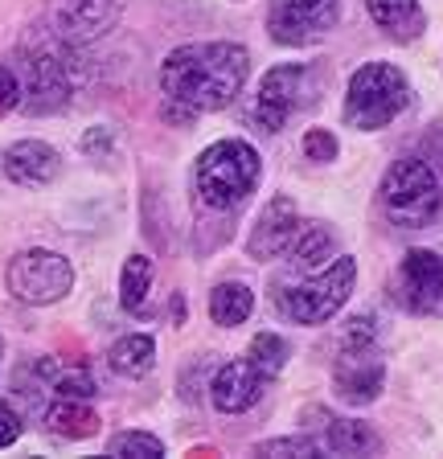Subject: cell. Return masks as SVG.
<instances>
[{
	"mask_svg": "<svg viewBox=\"0 0 443 459\" xmlns=\"http://www.w3.org/2000/svg\"><path fill=\"white\" fill-rule=\"evenodd\" d=\"M41 373H46L49 382H54V394L58 398H78V402H87L95 398V377H91L87 369H54V361H41Z\"/></svg>",
	"mask_w": 443,
	"mask_h": 459,
	"instance_id": "cell-23",
	"label": "cell"
},
{
	"mask_svg": "<svg viewBox=\"0 0 443 459\" xmlns=\"http://www.w3.org/2000/svg\"><path fill=\"white\" fill-rule=\"evenodd\" d=\"M247 357H251L255 369H259L263 377L271 382V377H280L283 365H288V344H283L275 333H259L251 341V353H247Z\"/></svg>",
	"mask_w": 443,
	"mask_h": 459,
	"instance_id": "cell-24",
	"label": "cell"
},
{
	"mask_svg": "<svg viewBox=\"0 0 443 459\" xmlns=\"http://www.w3.org/2000/svg\"><path fill=\"white\" fill-rule=\"evenodd\" d=\"M74 287V267L54 250H25L9 263V291L21 304H58Z\"/></svg>",
	"mask_w": 443,
	"mask_h": 459,
	"instance_id": "cell-7",
	"label": "cell"
},
{
	"mask_svg": "<svg viewBox=\"0 0 443 459\" xmlns=\"http://www.w3.org/2000/svg\"><path fill=\"white\" fill-rule=\"evenodd\" d=\"M4 172L17 185H49L58 177V152L41 140H17L4 152Z\"/></svg>",
	"mask_w": 443,
	"mask_h": 459,
	"instance_id": "cell-15",
	"label": "cell"
},
{
	"mask_svg": "<svg viewBox=\"0 0 443 459\" xmlns=\"http://www.w3.org/2000/svg\"><path fill=\"white\" fill-rule=\"evenodd\" d=\"M251 74V54L234 41H193L164 57L161 95L164 115L173 124H189L197 115L222 111L239 99Z\"/></svg>",
	"mask_w": 443,
	"mask_h": 459,
	"instance_id": "cell-1",
	"label": "cell"
},
{
	"mask_svg": "<svg viewBox=\"0 0 443 459\" xmlns=\"http://www.w3.org/2000/svg\"><path fill=\"white\" fill-rule=\"evenodd\" d=\"M353 279H357V263L353 258H333L325 271L308 275L304 283L296 287H283L280 291V312L296 325H325L333 316L345 307L349 291H353Z\"/></svg>",
	"mask_w": 443,
	"mask_h": 459,
	"instance_id": "cell-5",
	"label": "cell"
},
{
	"mask_svg": "<svg viewBox=\"0 0 443 459\" xmlns=\"http://www.w3.org/2000/svg\"><path fill=\"white\" fill-rule=\"evenodd\" d=\"M148 279H152V258L148 255H132L124 263V275H119V299H124L127 312H140L148 296Z\"/></svg>",
	"mask_w": 443,
	"mask_h": 459,
	"instance_id": "cell-22",
	"label": "cell"
},
{
	"mask_svg": "<svg viewBox=\"0 0 443 459\" xmlns=\"http://www.w3.org/2000/svg\"><path fill=\"white\" fill-rule=\"evenodd\" d=\"M395 296L406 312H443V258L435 250H406L395 279Z\"/></svg>",
	"mask_w": 443,
	"mask_h": 459,
	"instance_id": "cell-10",
	"label": "cell"
},
{
	"mask_svg": "<svg viewBox=\"0 0 443 459\" xmlns=\"http://www.w3.org/2000/svg\"><path fill=\"white\" fill-rule=\"evenodd\" d=\"M304 152H308V160H333V156H337V140L328 132H320V127H312V132L304 135Z\"/></svg>",
	"mask_w": 443,
	"mask_h": 459,
	"instance_id": "cell-27",
	"label": "cell"
},
{
	"mask_svg": "<svg viewBox=\"0 0 443 459\" xmlns=\"http://www.w3.org/2000/svg\"><path fill=\"white\" fill-rule=\"evenodd\" d=\"M107 455L116 459H161L164 455V443L156 435H144V430H119L116 439L107 443Z\"/></svg>",
	"mask_w": 443,
	"mask_h": 459,
	"instance_id": "cell-25",
	"label": "cell"
},
{
	"mask_svg": "<svg viewBox=\"0 0 443 459\" xmlns=\"http://www.w3.org/2000/svg\"><path fill=\"white\" fill-rule=\"evenodd\" d=\"M320 447L333 451V455H366V451H378V435L366 422L325 419V439H320Z\"/></svg>",
	"mask_w": 443,
	"mask_h": 459,
	"instance_id": "cell-18",
	"label": "cell"
},
{
	"mask_svg": "<svg viewBox=\"0 0 443 459\" xmlns=\"http://www.w3.org/2000/svg\"><path fill=\"white\" fill-rule=\"evenodd\" d=\"M263 385H267V377H263V373L255 369V361L247 357V361H230L213 373L210 398L222 414H242L263 398Z\"/></svg>",
	"mask_w": 443,
	"mask_h": 459,
	"instance_id": "cell-13",
	"label": "cell"
},
{
	"mask_svg": "<svg viewBox=\"0 0 443 459\" xmlns=\"http://www.w3.org/2000/svg\"><path fill=\"white\" fill-rule=\"evenodd\" d=\"M70 95H74V70H70V57L62 54V46L30 49L25 54V91H21L25 111H62Z\"/></svg>",
	"mask_w": 443,
	"mask_h": 459,
	"instance_id": "cell-8",
	"label": "cell"
},
{
	"mask_svg": "<svg viewBox=\"0 0 443 459\" xmlns=\"http://www.w3.org/2000/svg\"><path fill=\"white\" fill-rule=\"evenodd\" d=\"M300 230V213H296V201L291 197H271L267 210L259 213V221H255V234H251V255L255 258H280L288 255L291 238H296Z\"/></svg>",
	"mask_w": 443,
	"mask_h": 459,
	"instance_id": "cell-14",
	"label": "cell"
},
{
	"mask_svg": "<svg viewBox=\"0 0 443 459\" xmlns=\"http://www.w3.org/2000/svg\"><path fill=\"white\" fill-rule=\"evenodd\" d=\"M320 439H271V443H259L255 455H267V459H280V455H300V459H312L320 455Z\"/></svg>",
	"mask_w": 443,
	"mask_h": 459,
	"instance_id": "cell-26",
	"label": "cell"
},
{
	"mask_svg": "<svg viewBox=\"0 0 443 459\" xmlns=\"http://www.w3.org/2000/svg\"><path fill=\"white\" fill-rule=\"evenodd\" d=\"M333 382H337V394L353 406H366V402L378 398L386 382V365L378 357L374 341H341V357L337 369H333Z\"/></svg>",
	"mask_w": 443,
	"mask_h": 459,
	"instance_id": "cell-11",
	"label": "cell"
},
{
	"mask_svg": "<svg viewBox=\"0 0 443 459\" xmlns=\"http://www.w3.org/2000/svg\"><path fill=\"white\" fill-rule=\"evenodd\" d=\"M46 422L54 435H62V439H91L99 430V414L91 411V406H83L78 398H62L58 406L46 414Z\"/></svg>",
	"mask_w": 443,
	"mask_h": 459,
	"instance_id": "cell-20",
	"label": "cell"
},
{
	"mask_svg": "<svg viewBox=\"0 0 443 459\" xmlns=\"http://www.w3.org/2000/svg\"><path fill=\"white\" fill-rule=\"evenodd\" d=\"M259 152L247 140H218L197 156V193L210 210H234L255 193L259 185Z\"/></svg>",
	"mask_w": 443,
	"mask_h": 459,
	"instance_id": "cell-2",
	"label": "cell"
},
{
	"mask_svg": "<svg viewBox=\"0 0 443 459\" xmlns=\"http://www.w3.org/2000/svg\"><path fill=\"white\" fill-rule=\"evenodd\" d=\"M119 4L124 0H54V25L58 38L78 46V41H95L116 25Z\"/></svg>",
	"mask_w": 443,
	"mask_h": 459,
	"instance_id": "cell-12",
	"label": "cell"
},
{
	"mask_svg": "<svg viewBox=\"0 0 443 459\" xmlns=\"http://www.w3.org/2000/svg\"><path fill=\"white\" fill-rule=\"evenodd\" d=\"M411 103V82L398 66L390 62H366L349 78V95H345V124L357 132H378L390 119L406 111Z\"/></svg>",
	"mask_w": 443,
	"mask_h": 459,
	"instance_id": "cell-3",
	"label": "cell"
},
{
	"mask_svg": "<svg viewBox=\"0 0 443 459\" xmlns=\"http://www.w3.org/2000/svg\"><path fill=\"white\" fill-rule=\"evenodd\" d=\"M0 353H4V341H0Z\"/></svg>",
	"mask_w": 443,
	"mask_h": 459,
	"instance_id": "cell-30",
	"label": "cell"
},
{
	"mask_svg": "<svg viewBox=\"0 0 443 459\" xmlns=\"http://www.w3.org/2000/svg\"><path fill=\"white\" fill-rule=\"evenodd\" d=\"M288 255H291V267L317 275V271H325L328 263H333V234H328L320 221H300Z\"/></svg>",
	"mask_w": 443,
	"mask_h": 459,
	"instance_id": "cell-16",
	"label": "cell"
},
{
	"mask_svg": "<svg viewBox=\"0 0 443 459\" xmlns=\"http://www.w3.org/2000/svg\"><path fill=\"white\" fill-rule=\"evenodd\" d=\"M21 439V414L13 406H0V447H13Z\"/></svg>",
	"mask_w": 443,
	"mask_h": 459,
	"instance_id": "cell-29",
	"label": "cell"
},
{
	"mask_svg": "<svg viewBox=\"0 0 443 459\" xmlns=\"http://www.w3.org/2000/svg\"><path fill=\"white\" fill-rule=\"evenodd\" d=\"M369 17L398 41H414L423 33V9L419 0H369Z\"/></svg>",
	"mask_w": 443,
	"mask_h": 459,
	"instance_id": "cell-17",
	"label": "cell"
},
{
	"mask_svg": "<svg viewBox=\"0 0 443 459\" xmlns=\"http://www.w3.org/2000/svg\"><path fill=\"white\" fill-rule=\"evenodd\" d=\"M317 99V74L300 62H288V66H275L263 74L259 95L251 103V119L263 132H280L300 107H308Z\"/></svg>",
	"mask_w": 443,
	"mask_h": 459,
	"instance_id": "cell-6",
	"label": "cell"
},
{
	"mask_svg": "<svg viewBox=\"0 0 443 459\" xmlns=\"http://www.w3.org/2000/svg\"><path fill=\"white\" fill-rule=\"evenodd\" d=\"M439 205H443L439 177H435V169L423 156H403V160L390 164L382 181V210L395 226L403 230L431 226Z\"/></svg>",
	"mask_w": 443,
	"mask_h": 459,
	"instance_id": "cell-4",
	"label": "cell"
},
{
	"mask_svg": "<svg viewBox=\"0 0 443 459\" xmlns=\"http://www.w3.org/2000/svg\"><path fill=\"white\" fill-rule=\"evenodd\" d=\"M341 0H271L267 29L280 46H312L337 25Z\"/></svg>",
	"mask_w": 443,
	"mask_h": 459,
	"instance_id": "cell-9",
	"label": "cell"
},
{
	"mask_svg": "<svg viewBox=\"0 0 443 459\" xmlns=\"http://www.w3.org/2000/svg\"><path fill=\"white\" fill-rule=\"evenodd\" d=\"M251 312H255V291L247 283H218L213 287V296H210L213 325L234 328V325H242Z\"/></svg>",
	"mask_w": 443,
	"mask_h": 459,
	"instance_id": "cell-19",
	"label": "cell"
},
{
	"mask_svg": "<svg viewBox=\"0 0 443 459\" xmlns=\"http://www.w3.org/2000/svg\"><path fill=\"white\" fill-rule=\"evenodd\" d=\"M156 365V341L152 336H124V341L111 344V369L124 373V377H144Z\"/></svg>",
	"mask_w": 443,
	"mask_h": 459,
	"instance_id": "cell-21",
	"label": "cell"
},
{
	"mask_svg": "<svg viewBox=\"0 0 443 459\" xmlns=\"http://www.w3.org/2000/svg\"><path fill=\"white\" fill-rule=\"evenodd\" d=\"M13 107H21V82L9 66H0V115H9Z\"/></svg>",
	"mask_w": 443,
	"mask_h": 459,
	"instance_id": "cell-28",
	"label": "cell"
}]
</instances>
